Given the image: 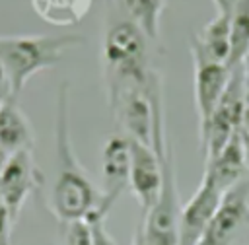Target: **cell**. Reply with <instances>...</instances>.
Here are the masks:
<instances>
[{"label":"cell","instance_id":"1","mask_svg":"<svg viewBox=\"0 0 249 245\" xmlns=\"http://www.w3.org/2000/svg\"><path fill=\"white\" fill-rule=\"evenodd\" d=\"M70 91L68 82H60L56 93L54 113V150H56V177L51 189V210L60 224L86 220L97 212L101 204V191L93 185L86 169L80 165L70 140Z\"/></svg>","mask_w":249,"mask_h":245},{"label":"cell","instance_id":"2","mask_svg":"<svg viewBox=\"0 0 249 245\" xmlns=\"http://www.w3.org/2000/svg\"><path fill=\"white\" fill-rule=\"evenodd\" d=\"M82 35H4L0 37V64L4 66L12 95L18 99L23 86L37 72L58 64L64 52L84 45Z\"/></svg>","mask_w":249,"mask_h":245},{"label":"cell","instance_id":"3","mask_svg":"<svg viewBox=\"0 0 249 245\" xmlns=\"http://www.w3.org/2000/svg\"><path fill=\"white\" fill-rule=\"evenodd\" d=\"M146 39L144 31L128 19L117 21L107 29L101 49L107 97H113L126 88L146 86L150 74Z\"/></svg>","mask_w":249,"mask_h":245},{"label":"cell","instance_id":"4","mask_svg":"<svg viewBox=\"0 0 249 245\" xmlns=\"http://www.w3.org/2000/svg\"><path fill=\"white\" fill-rule=\"evenodd\" d=\"M249 222V181H239L224 192L218 212L196 245H233Z\"/></svg>","mask_w":249,"mask_h":245},{"label":"cell","instance_id":"5","mask_svg":"<svg viewBox=\"0 0 249 245\" xmlns=\"http://www.w3.org/2000/svg\"><path fill=\"white\" fill-rule=\"evenodd\" d=\"M109 99V109L128 140L152 146L154 109L146 86L126 88Z\"/></svg>","mask_w":249,"mask_h":245},{"label":"cell","instance_id":"6","mask_svg":"<svg viewBox=\"0 0 249 245\" xmlns=\"http://www.w3.org/2000/svg\"><path fill=\"white\" fill-rule=\"evenodd\" d=\"M224 198V191L202 173L200 185L193 192V196L187 200V204L181 206L179 214V229H177V245H196L206 228L210 226L214 214L220 208V202Z\"/></svg>","mask_w":249,"mask_h":245},{"label":"cell","instance_id":"7","mask_svg":"<svg viewBox=\"0 0 249 245\" xmlns=\"http://www.w3.org/2000/svg\"><path fill=\"white\" fill-rule=\"evenodd\" d=\"M101 204L97 208V216L105 218L113 208L117 198L128 189L130 179V140L124 134H113L101 150Z\"/></svg>","mask_w":249,"mask_h":245},{"label":"cell","instance_id":"8","mask_svg":"<svg viewBox=\"0 0 249 245\" xmlns=\"http://www.w3.org/2000/svg\"><path fill=\"white\" fill-rule=\"evenodd\" d=\"M43 183V175L39 173L33 161V150H21L10 156L2 175H0V196L6 202L14 222L31 192H35Z\"/></svg>","mask_w":249,"mask_h":245},{"label":"cell","instance_id":"9","mask_svg":"<svg viewBox=\"0 0 249 245\" xmlns=\"http://www.w3.org/2000/svg\"><path fill=\"white\" fill-rule=\"evenodd\" d=\"M163 183L161 158L154 152L152 146H144L136 140H130V179L128 189L136 196L142 216L156 204L158 194Z\"/></svg>","mask_w":249,"mask_h":245},{"label":"cell","instance_id":"10","mask_svg":"<svg viewBox=\"0 0 249 245\" xmlns=\"http://www.w3.org/2000/svg\"><path fill=\"white\" fill-rule=\"evenodd\" d=\"M191 52L195 60V109L198 117V132H202L220 103L231 70L222 62L204 58L196 51Z\"/></svg>","mask_w":249,"mask_h":245},{"label":"cell","instance_id":"11","mask_svg":"<svg viewBox=\"0 0 249 245\" xmlns=\"http://www.w3.org/2000/svg\"><path fill=\"white\" fill-rule=\"evenodd\" d=\"M191 51H196L212 62L226 64L231 52V14H214L200 35L193 37Z\"/></svg>","mask_w":249,"mask_h":245},{"label":"cell","instance_id":"12","mask_svg":"<svg viewBox=\"0 0 249 245\" xmlns=\"http://www.w3.org/2000/svg\"><path fill=\"white\" fill-rule=\"evenodd\" d=\"M0 146L10 156L21 150H33V128L16 97L0 105Z\"/></svg>","mask_w":249,"mask_h":245},{"label":"cell","instance_id":"13","mask_svg":"<svg viewBox=\"0 0 249 245\" xmlns=\"http://www.w3.org/2000/svg\"><path fill=\"white\" fill-rule=\"evenodd\" d=\"M204 173L212 177V181L226 192L231 187H235L239 181H243V173L247 169L245 165V156H243V146L239 132L222 148V152L212 158L210 161H204Z\"/></svg>","mask_w":249,"mask_h":245},{"label":"cell","instance_id":"14","mask_svg":"<svg viewBox=\"0 0 249 245\" xmlns=\"http://www.w3.org/2000/svg\"><path fill=\"white\" fill-rule=\"evenodd\" d=\"M33 12L51 25H76L91 10L93 0H29Z\"/></svg>","mask_w":249,"mask_h":245},{"label":"cell","instance_id":"15","mask_svg":"<svg viewBox=\"0 0 249 245\" xmlns=\"http://www.w3.org/2000/svg\"><path fill=\"white\" fill-rule=\"evenodd\" d=\"M249 58V0H237L231 14V52L226 62L230 70Z\"/></svg>","mask_w":249,"mask_h":245},{"label":"cell","instance_id":"16","mask_svg":"<svg viewBox=\"0 0 249 245\" xmlns=\"http://www.w3.org/2000/svg\"><path fill=\"white\" fill-rule=\"evenodd\" d=\"M124 8L132 16V21L144 31L148 39H158L160 18L165 8V0H123Z\"/></svg>","mask_w":249,"mask_h":245},{"label":"cell","instance_id":"17","mask_svg":"<svg viewBox=\"0 0 249 245\" xmlns=\"http://www.w3.org/2000/svg\"><path fill=\"white\" fill-rule=\"evenodd\" d=\"M62 245H93V233L88 220H76L64 224Z\"/></svg>","mask_w":249,"mask_h":245},{"label":"cell","instance_id":"18","mask_svg":"<svg viewBox=\"0 0 249 245\" xmlns=\"http://www.w3.org/2000/svg\"><path fill=\"white\" fill-rule=\"evenodd\" d=\"M91 226V233H93V245H117L115 239L111 237V233L105 228V218L91 214L89 218H86Z\"/></svg>","mask_w":249,"mask_h":245},{"label":"cell","instance_id":"19","mask_svg":"<svg viewBox=\"0 0 249 245\" xmlns=\"http://www.w3.org/2000/svg\"><path fill=\"white\" fill-rule=\"evenodd\" d=\"M12 224L14 218L0 196V245H12Z\"/></svg>","mask_w":249,"mask_h":245},{"label":"cell","instance_id":"20","mask_svg":"<svg viewBox=\"0 0 249 245\" xmlns=\"http://www.w3.org/2000/svg\"><path fill=\"white\" fill-rule=\"evenodd\" d=\"M10 97H14L12 95V84H10V78H8L6 70H4V66L0 64V105L4 101H8Z\"/></svg>","mask_w":249,"mask_h":245},{"label":"cell","instance_id":"21","mask_svg":"<svg viewBox=\"0 0 249 245\" xmlns=\"http://www.w3.org/2000/svg\"><path fill=\"white\" fill-rule=\"evenodd\" d=\"M243 128L249 130V72H245L243 84Z\"/></svg>","mask_w":249,"mask_h":245},{"label":"cell","instance_id":"22","mask_svg":"<svg viewBox=\"0 0 249 245\" xmlns=\"http://www.w3.org/2000/svg\"><path fill=\"white\" fill-rule=\"evenodd\" d=\"M216 6V14H233L237 0H212Z\"/></svg>","mask_w":249,"mask_h":245},{"label":"cell","instance_id":"23","mask_svg":"<svg viewBox=\"0 0 249 245\" xmlns=\"http://www.w3.org/2000/svg\"><path fill=\"white\" fill-rule=\"evenodd\" d=\"M239 138H241V146H243V156H245V165L249 169V130L241 128L239 130Z\"/></svg>","mask_w":249,"mask_h":245},{"label":"cell","instance_id":"24","mask_svg":"<svg viewBox=\"0 0 249 245\" xmlns=\"http://www.w3.org/2000/svg\"><path fill=\"white\" fill-rule=\"evenodd\" d=\"M130 245H148V241H146V237H144V231H142V224H140V222H138V226H136V229H134V235H132Z\"/></svg>","mask_w":249,"mask_h":245},{"label":"cell","instance_id":"25","mask_svg":"<svg viewBox=\"0 0 249 245\" xmlns=\"http://www.w3.org/2000/svg\"><path fill=\"white\" fill-rule=\"evenodd\" d=\"M8 159H10V154L0 146V175H2V171H4V167H6V163H8Z\"/></svg>","mask_w":249,"mask_h":245}]
</instances>
